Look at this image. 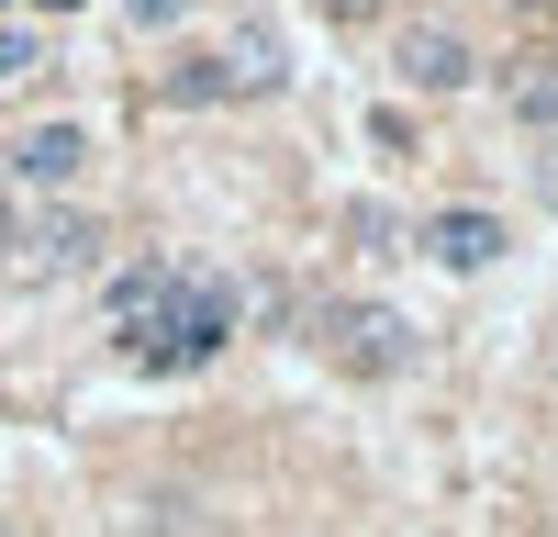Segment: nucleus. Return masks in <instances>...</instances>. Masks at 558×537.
<instances>
[{
    "instance_id": "nucleus-1",
    "label": "nucleus",
    "mask_w": 558,
    "mask_h": 537,
    "mask_svg": "<svg viewBox=\"0 0 558 537\" xmlns=\"http://www.w3.org/2000/svg\"><path fill=\"white\" fill-rule=\"evenodd\" d=\"M235 313H246V302H235V281H191V268H179L168 302L123 336V358H134L146 381H179V370H202V358L235 347Z\"/></svg>"
},
{
    "instance_id": "nucleus-2",
    "label": "nucleus",
    "mask_w": 558,
    "mask_h": 537,
    "mask_svg": "<svg viewBox=\"0 0 558 537\" xmlns=\"http://www.w3.org/2000/svg\"><path fill=\"white\" fill-rule=\"evenodd\" d=\"M89 157H101V146H89V123H23L0 168H12L23 202H57V191H78V179H89Z\"/></svg>"
},
{
    "instance_id": "nucleus-3",
    "label": "nucleus",
    "mask_w": 558,
    "mask_h": 537,
    "mask_svg": "<svg viewBox=\"0 0 558 537\" xmlns=\"http://www.w3.org/2000/svg\"><path fill=\"white\" fill-rule=\"evenodd\" d=\"M0 258H12L23 268V281H68V268H89V258H101V224H89V213H12V247H0Z\"/></svg>"
},
{
    "instance_id": "nucleus-4",
    "label": "nucleus",
    "mask_w": 558,
    "mask_h": 537,
    "mask_svg": "<svg viewBox=\"0 0 558 537\" xmlns=\"http://www.w3.org/2000/svg\"><path fill=\"white\" fill-rule=\"evenodd\" d=\"M324 336H336L347 370H402V358H413V325H402L391 302H336V313H324Z\"/></svg>"
},
{
    "instance_id": "nucleus-5",
    "label": "nucleus",
    "mask_w": 558,
    "mask_h": 537,
    "mask_svg": "<svg viewBox=\"0 0 558 537\" xmlns=\"http://www.w3.org/2000/svg\"><path fill=\"white\" fill-rule=\"evenodd\" d=\"M391 68H402L413 90H470V79H481V57H470V45H458L447 23H402V45H391Z\"/></svg>"
},
{
    "instance_id": "nucleus-6",
    "label": "nucleus",
    "mask_w": 558,
    "mask_h": 537,
    "mask_svg": "<svg viewBox=\"0 0 558 537\" xmlns=\"http://www.w3.org/2000/svg\"><path fill=\"white\" fill-rule=\"evenodd\" d=\"M413 247H425L436 268H492V258H502V213L458 202V213H436V224H425V236H413Z\"/></svg>"
},
{
    "instance_id": "nucleus-7",
    "label": "nucleus",
    "mask_w": 558,
    "mask_h": 537,
    "mask_svg": "<svg viewBox=\"0 0 558 537\" xmlns=\"http://www.w3.org/2000/svg\"><path fill=\"white\" fill-rule=\"evenodd\" d=\"M168 281H179L168 258H134V268H112V281H101V313H112V336H134V325H146V313L168 302Z\"/></svg>"
},
{
    "instance_id": "nucleus-8",
    "label": "nucleus",
    "mask_w": 558,
    "mask_h": 537,
    "mask_svg": "<svg viewBox=\"0 0 558 537\" xmlns=\"http://www.w3.org/2000/svg\"><path fill=\"white\" fill-rule=\"evenodd\" d=\"M235 90H246V79H235V57H191V68L168 79V102H235Z\"/></svg>"
},
{
    "instance_id": "nucleus-9",
    "label": "nucleus",
    "mask_w": 558,
    "mask_h": 537,
    "mask_svg": "<svg viewBox=\"0 0 558 537\" xmlns=\"http://www.w3.org/2000/svg\"><path fill=\"white\" fill-rule=\"evenodd\" d=\"M514 68H525V79H514V112H525V123H558V68H547V57H514Z\"/></svg>"
},
{
    "instance_id": "nucleus-10",
    "label": "nucleus",
    "mask_w": 558,
    "mask_h": 537,
    "mask_svg": "<svg viewBox=\"0 0 558 537\" xmlns=\"http://www.w3.org/2000/svg\"><path fill=\"white\" fill-rule=\"evenodd\" d=\"M34 68H45V34L23 12H0V79H34Z\"/></svg>"
},
{
    "instance_id": "nucleus-11",
    "label": "nucleus",
    "mask_w": 558,
    "mask_h": 537,
    "mask_svg": "<svg viewBox=\"0 0 558 537\" xmlns=\"http://www.w3.org/2000/svg\"><path fill=\"white\" fill-rule=\"evenodd\" d=\"M112 12H123V23H146V34H168V23H191L202 0H112Z\"/></svg>"
},
{
    "instance_id": "nucleus-12",
    "label": "nucleus",
    "mask_w": 558,
    "mask_h": 537,
    "mask_svg": "<svg viewBox=\"0 0 558 537\" xmlns=\"http://www.w3.org/2000/svg\"><path fill=\"white\" fill-rule=\"evenodd\" d=\"M324 12H368V0H324Z\"/></svg>"
},
{
    "instance_id": "nucleus-13",
    "label": "nucleus",
    "mask_w": 558,
    "mask_h": 537,
    "mask_svg": "<svg viewBox=\"0 0 558 537\" xmlns=\"http://www.w3.org/2000/svg\"><path fill=\"white\" fill-rule=\"evenodd\" d=\"M34 12H78V0H34Z\"/></svg>"
},
{
    "instance_id": "nucleus-14",
    "label": "nucleus",
    "mask_w": 558,
    "mask_h": 537,
    "mask_svg": "<svg viewBox=\"0 0 558 537\" xmlns=\"http://www.w3.org/2000/svg\"><path fill=\"white\" fill-rule=\"evenodd\" d=\"M514 12H558V0H514Z\"/></svg>"
},
{
    "instance_id": "nucleus-15",
    "label": "nucleus",
    "mask_w": 558,
    "mask_h": 537,
    "mask_svg": "<svg viewBox=\"0 0 558 537\" xmlns=\"http://www.w3.org/2000/svg\"><path fill=\"white\" fill-rule=\"evenodd\" d=\"M0 537H12V515H0Z\"/></svg>"
},
{
    "instance_id": "nucleus-16",
    "label": "nucleus",
    "mask_w": 558,
    "mask_h": 537,
    "mask_svg": "<svg viewBox=\"0 0 558 537\" xmlns=\"http://www.w3.org/2000/svg\"><path fill=\"white\" fill-rule=\"evenodd\" d=\"M0 12H12V0H0Z\"/></svg>"
}]
</instances>
